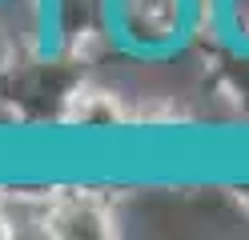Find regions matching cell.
I'll list each match as a JSON object with an SVG mask.
<instances>
[{"label":"cell","mask_w":249,"mask_h":240,"mask_svg":"<svg viewBox=\"0 0 249 240\" xmlns=\"http://www.w3.org/2000/svg\"><path fill=\"white\" fill-rule=\"evenodd\" d=\"M217 4L221 0H108L113 52L141 64L173 60L201 32L221 28Z\"/></svg>","instance_id":"obj_1"},{"label":"cell","mask_w":249,"mask_h":240,"mask_svg":"<svg viewBox=\"0 0 249 240\" xmlns=\"http://www.w3.org/2000/svg\"><path fill=\"white\" fill-rule=\"evenodd\" d=\"M113 48L108 0H49V52L72 64H92Z\"/></svg>","instance_id":"obj_2"},{"label":"cell","mask_w":249,"mask_h":240,"mask_svg":"<svg viewBox=\"0 0 249 240\" xmlns=\"http://www.w3.org/2000/svg\"><path fill=\"white\" fill-rule=\"evenodd\" d=\"M53 240H113L121 236V212L108 192L89 184H53L49 192Z\"/></svg>","instance_id":"obj_3"},{"label":"cell","mask_w":249,"mask_h":240,"mask_svg":"<svg viewBox=\"0 0 249 240\" xmlns=\"http://www.w3.org/2000/svg\"><path fill=\"white\" fill-rule=\"evenodd\" d=\"M133 120H137V108L117 88L81 76L72 84V92L65 96L56 128L81 132V136H121V132H133Z\"/></svg>","instance_id":"obj_4"},{"label":"cell","mask_w":249,"mask_h":240,"mask_svg":"<svg viewBox=\"0 0 249 240\" xmlns=\"http://www.w3.org/2000/svg\"><path fill=\"white\" fill-rule=\"evenodd\" d=\"M217 20H221L225 40L249 52V0H221L217 4Z\"/></svg>","instance_id":"obj_5"},{"label":"cell","mask_w":249,"mask_h":240,"mask_svg":"<svg viewBox=\"0 0 249 240\" xmlns=\"http://www.w3.org/2000/svg\"><path fill=\"white\" fill-rule=\"evenodd\" d=\"M24 60H33V56H24V52H20V44L8 36L4 16H0V76H4V72H12V68H17V64H24Z\"/></svg>","instance_id":"obj_6"},{"label":"cell","mask_w":249,"mask_h":240,"mask_svg":"<svg viewBox=\"0 0 249 240\" xmlns=\"http://www.w3.org/2000/svg\"><path fill=\"white\" fill-rule=\"evenodd\" d=\"M229 196H233V204L241 208V216L249 220V176H245V180H233V184H229Z\"/></svg>","instance_id":"obj_7"},{"label":"cell","mask_w":249,"mask_h":240,"mask_svg":"<svg viewBox=\"0 0 249 240\" xmlns=\"http://www.w3.org/2000/svg\"><path fill=\"white\" fill-rule=\"evenodd\" d=\"M0 240H12V228H8V216H4V204H0Z\"/></svg>","instance_id":"obj_8"}]
</instances>
